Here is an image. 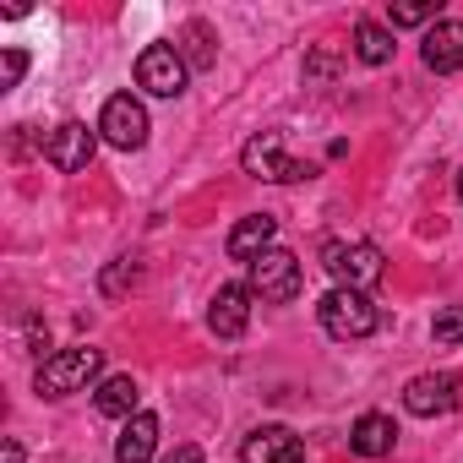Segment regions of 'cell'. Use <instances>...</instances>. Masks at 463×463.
<instances>
[{
    "label": "cell",
    "mask_w": 463,
    "mask_h": 463,
    "mask_svg": "<svg viewBox=\"0 0 463 463\" xmlns=\"http://www.w3.org/2000/svg\"><path fill=\"white\" fill-rule=\"evenodd\" d=\"M99 371H104V349L77 344V349H61V354H50V360L39 365L33 392H39V398H71V392H88V387L99 382Z\"/></svg>",
    "instance_id": "6da1fadb"
},
{
    "label": "cell",
    "mask_w": 463,
    "mask_h": 463,
    "mask_svg": "<svg viewBox=\"0 0 463 463\" xmlns=\"http://www.w3.org/2000/svg\"><path fill=\"white\" fill-rule=\"evenodd\" d=\"M317 322H322L327 338L354 344V338H371V333L382 327V311H376V300L360 295V289H327L322 306H317Z\"/></svg>",
    "instance_id": "7a4b0ae2"
},
{
    "label": "cell",
    "mask_w": 463,
    "mask_h": 463,
    "mask_svg": "<svg viewBox=\"0 0 463 463\" xmlns=\"http://www.w3.org/2000/svg\"><path fill=\"white\" fill-rule=\"evenodd\" d=\"M322 268L333 273V289H371V284H382V251L371 246V241H327L322 246Z\"/></svg>",
    "instance_id": "3957f363"
},
{
    "label": "cell",
    "mask_w": 463,
    "mask_h": 463,
    "mask_svg": "<svg viewBox=\"0 0 463 463\" xmlns=\"http://www.w3.org/2000/svg\"><path fill=\"white\" fill-rule=\"evenodd\" d=\"M251 279V295L257 300H268V306H289L300 289H306V268H300V257L295 251H284V246H273V251H262L251 268H246Z\"/></svg>",
    "instance_id": "277c9868"
},
{
    "label": "cell",
    "mask_w": 463,
    "mask_h": 463,
    "mask_svg": "<svg viewBox=\"0 0 463 463\" xmlns=\"http://www.w3.org/2000/svg\"><path fill=\"white\" fill-rule=\"evenodd\" d=\"M241 169L257 175V180H273V185H300V180L317 175L311 164H300V158L284 153V131H262V137H251V142L241 147Z\"/></svg>",
    "instance_id": "5b68a950"
},
{
    "label": "cell",
    "mask_w": 463,
    "mask_h": 463,
    "mask_svg": "<svg viewBox=\"0 0 463 463\" xmlns=\"http://www.w3.org/2000/svg\"><path fill=\"white\" fill-rule=\"evenodd\" d=\"M185 77H191V66H185V55L175 44H147L137 55V88L153 93V99H180Z\"/></svg>",
    "instance_id": "8992f818"
},
{
    "label": "cell",
    "mask_w": 463,
    "mask_h": 463,
    "mask_svg": "<svg viewBox=\"0 0 463 463\" xmlns=\"http://www.w3.org/2000/svg\"><path fill=\"white\" fill-rule=\"evenodd\" d=\"M147 104L137 99V93H115L109 104H104V115H99V137L109 142V147H120V153H137L142 142H147Z\"/></svg>",
    "instance_id": "52a82bcc"
},
{
    "label": "cell",
    "mask_w": 463,
    "mask_h": 463,
    "mask_svg": "<svg viewBox=\"0 0 463 463\" xmlns=\"http://www.w3.org/2000/svg\"><path fill=\"white\" fill-rule=\"evenodd\" d=\"M458 403H463V382H458L452 371H425V376H414V382L403 387V409H409L414 420L452 414Z\"/></svg>",
    "instance_id": "ba28073f"
},
{
    "label": "cell",
    "mask_w": 463,
    "mask_h": 463,
    "mask_svg": "<svg viewBox=\"0 0 463 463\" xmlns=\"http://www.w3.org/2000/svg\"><path fill=\"white\" fill-rule=\"evenodd\" d=\"M251 284H218V295L207 300V327L218 338H241L251 327Z\"/></svg>",
    "instance_id": "9c48e42d"
},
{
    "label": "cell",
    "mask_w": 463,
    "mask_h": 463,
    "mask_svg": "<svg viewBox=\"0 0 463 463\" xmlns=\"http://www.w3.org/2000/svg\"><path fill=\"white\" fill-rule=\"evenodd\" d=\"M93 147H99V137H93L82 120H66V126H55V131H50L44 158H50L61 175H77V169H88V164H93Z\"/></svg>",
    "instance_id": "30bf717a"
},
{
    "label": "cell",
    "mask_w": 463,
    "mask_h": 463,
    "mask_svg": "<svg viewBox=\"0 0 463 463\" xmlns=\"http://www.w3.org/2000/svg\"><path fill=\"white\" fill-rule=\"evenodd\" d=\"M241 463H306V447L289 425H257L241 447Z\"/></svg>",
    "instance_id": "8fae6325"
},
{
    "label": "cell",
    "mask_w": 463,
    "mask_h": 463,
    "mask_svg": "<svg viewBox=\"0 0 463 463\" xmlns=\"http://www.w3.org/2000/svg\"><path fill=\"white\" fill-rule=\"evenodd\" d=\"M420 61H425L436 77H452V71H463V23H458V17H441V23L425 33V44H420Z\"/></svg>",
    "instance_id": "7c38bea8"
},
{
    "label": "cell",
    "mask_w": 463,
    "mask_h": 463,
    "mask_svg": "<svg viewBox=\"0 0 463 463\" xmlns=\"http://www.w3.org/2000/svg\"><path fill=\"white\" fill-rule=\"evenodd\" d=\"M273 235H279V218H273V213H251V218H241L235 229H229V246H223V251L251 268L262 251H273Z\"/></svg>",
    "instance_id": "4fadbf2b"
},
{
    "label": "cell",
    "mask_w": 463,
    "mask_h": 463,
    "mask_svg": "<svg viewBox=\"0 0 463 463\" xmlns=\"http://www.w3.org/2000/svg\"><path fill=\"white\" fill-rule=\"evenodd\" d=\"M153 452H158V420L131 414L126 430L115 436V463H153Z\"/></svg>",
    "instance_id": "5bb4252c"
},
{
    "label": "cell",
    "mask_w": 463,
    "mask_h": 463,
    "mask_svg": "<svg viewBox=\"0 0 463 463\" xmlns=\"http://www.w3.org/2000/svg\"><path fill=\"white\" fill-rule=\"evenodd\" d=\"M392 441H398V430H392V420L387 414H360L354 420V430H349V452L354 458H387L392 452Z\"/></svg>",
    "instance_id": "9a60e30c"
},
{
    "label": "cell",
    "mask_w": 463,
    "mask_h": 463,
    "mask_svg": "<svg viewBox=\"0 0 463 463\" xmlns=\"http://www.w3.org/2000/svg\"><path fill=\"white\" fill-rule=\"evenodd\" d=\"M137 398H142V387H137L131 376H104V382L93 387V409H99L104 420H131V414H142Z\"/></svg>",
    "instance_id": "2e32d148"
},
{
    "label": "cell",
    "mask_w": 463,
    "mask_h": 463,
    "mask_svg": "<svg viewBox=\"0 0 463 463\" xmlns=\"http://www.w3.org/2000/svg\"><path fill=\"white\" fill-rule=\"evenodd\" d=\"M392 28H382V23H371V17H360L354 23V61L360 66H387L392 61Z\"/></svg>",
    "instance_id": "e0dca14e"
},
{
    "label": "cell",
    "mask_w": 463,
    "mask_h": 463,
    "mask_svg": "<svg viewBox=\"0 0 463 463\" xmlns=\"http://www.w3.org/2000/svg\"><path fill=\"white\" fill-rule=\"evenodd\" d=\"M142 284V262L137 257H120V262H109L104 273H99V295L104 300H120L126 289H137Z\"/></svg>",
    "instance_id": "ac0fdd59"
},
{
    "label": "cell",
    "mask_w": 463,
    "mask_h": 463,
    "mask_svg": "<svg viewBox=\"0 0 463 463\" xmlns=\"http://www.w3.org/2000/svg\"><path fill=\"white\" fill-rule=\"evenodd\" d=\"M180 55H185V66H213V33H207V23H185L180 28V44H175Z\"/></svg>",
    "instance_id": "d6986e66"
},
{
    "label": "cell",
    "mask_w": 463,
    "mask_h": 463,
    "mask_svg": "<svg viewBox=\"0 0 463 463\" xmlns=\"http://www.w3.org/2000/svg\"><path fill=\"white\" fill-rule=\"evenodd\" d=\"M436 28V0H398V6H387V28Z\"/></svg>",
    "instance_id": "ffe728a7"
},
{
    "label": "cell",
    "mask_w": 463,
    "mask_h": 463,
    "mask_svg": "<svg viewBox=\"0 0 463 463\" xmlns=\"http://www.w3.org/2000/svg\"><path fill=\"white\" fill-rule=\"evenodd\" d=\"M430 338H436V344H463V306H447V311H436V322H430Z\"/></svg>",
    "instance_id": "44dd1931"
},
{
    "label": "cell",
    "mask_w": 463,
    "mask_h": 463,
    "mask_svg": "<svg viewBox=\"0 0 463 463\" xmlns=\"http://www.w3.org/2000/svg\"><path fill=\"white\" fill-rule=\"evenodd\" d=\"M23 71H28V50H6V55H0V93H12L23 82Z\"/></svg>",
    "instance_id": "7402d4cb"
},
{
    "label": "cell",
    "mask_w": 463,
    "mask_h": 463,
    "mask_svg": "<svg viewBox=\"0 0 463 463\" xmlns=\"http://www.w3.org/2000/svg\"><path fill=\"white\" fill-rule=\"evenodd\" d=\"M164 463H207V458H202V447H191V441H180V447H175V452H169Z\"/></svg>",
    "instance_id": "603a6c76"
},
{
    "label": "cell",
    "mask_w": 463,
    "mask_h": 463,
    "mask_svg": "<svg viewBox=\"0 0 463 463\" xmlns=\"http://www.w3.org/2000/svg\"><path fill=\"white\" fill-rule=\"evenodd\" d=\"M306 77H333V55H311L306 61Z\"/></svg>",
    "instance_id": "cb8c5ba5"
},
{
    "label": "cell",
    "mask_w": 463,
    "mask_h": 463,
    "mask_svg": "<svg viewBox=\"0 0 463 463\" xmlns=\"http://www.w3.org/2000/svg\"><path fill=\"white\" fill-rule=\"evenodd\" d=\"M0 463H23V441H17V436H6V452H0Z\"/></svg>",
    "instance_id": "d4e9b609"
},
{
    "label": "cell",
    "mask_w": 463,
    "mask_h": 463,
    "mask_svg": "<svg viewBox=\"0 0 463 463\" xmlns=\"http://www.w3.org/2000/svg\"><path fill=\"white\" fill-rule=\"evenodd\" d=\"M458 202H463V175H458Z\"/></svg>",
    "instance_id": "484cf974"
}]
</instances>
